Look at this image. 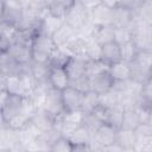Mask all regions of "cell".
I'll return each mask as SVG.
<instances>
[{"label":"cell","mask_w":152,"mask_h":152,"mask_svg":"<svg viewBox=\"0 0 152 152\" xmlns=\"http://www.w3.org/2000/svg\"><path fill=\"white\" fill-rule=\"evenodd\" d=\"M63 21L80 34L91 25L90 10L83 1H72V5Z\"/></svg>","instance_id":"obj_1"},{"label":"cell","mask_w":152,"mask_h":152,"mask_svg":"<svg viewBox=\"0 0 152 152\" xmlns=\"http://www.w3.org/2000/svg\"><path fill=\"white\" fill-rule=\"evenodd\" d=\"M31 61L38 64L48 65L53 51L57 49L51 38L37 33L31 42Z\"/></svg>","instance_id":"obj_2"},{"label":"cell","mask_w":152,"mask_h":152,"mask_svg":"<svg viewBox=\"0 0 152 152\" xmlns=\"http://www.w3.org/2000/svg\"><path fill=\"white\" fill-rule=\"evenodd\" d=\"M152 65V51L140 50L138 51L134 59L129 63L131 66V80L138 83H144L151 77Z\"/></svg>","instance_id":"obj_3"},{"label":"cell","mask_w":152,"mask_h":152,"mask_svg":"<svg viewBox=\"0 0 152 152\" xmlns=\"http://www.w3.org/2000/svg\"><path fill=\"white\" fill-rule=\"evenodd\" d=\"M28 101L26 97L19 96V95H12L8 94L1 109H0V120L6 126L13 118L19 115L27 106Z\"/></svg>","instance_id":"obj_4"},{"label":"cell","mask_w":152,"mask_h":152,"mask_svg":"<svg viewBox=\"0 0 152 152\" xmlns=\"http://www.w3.org/2000/svg\"><path fill=\"white\" fill-rule=\"evenodd\" d=\"M152 25L144 21H134L132 27V42L140 50H151L152 44Z\"/></svg>","instance_id":"obj_5"},{"label":"cell","mask_w":152,"mask_h":152,"mask_svg":"<svg viewBox=\"0 0 152 152\" xmlns=\"http://www.w3.org/2000/svg\"><path fill=\"white\" fill-rule=\"evenodd\" d=\"M42 108L51 114L53 118L57 119V121L65 114L63 103H62V97H61V91L52 89L51 87L45 91L44 100L42 103Z\"/></svg>","instance_id":"obj_6"},{"label":"cell","mask_w":152,"mask_h":152,"mask_svg":"<svg viewBox=\"0 0 152 152\" xmlns=\"http://www.w3.org/2000/svg\"><path fill=\"white\" fill-rule=\"evenodd\" d=\"M90 23L94 26H113V8L104 1H97L90 8Z\"/></svg>","instance_id":"obj_7"},{"label":"cell","mask_w":152,"mask_h":152,"mask_svg":"<svg viewBox=\"0 0 152 152\" xmlns=\"http://www.w3.org/2000/svg\"><path fill=\"white\" fill-rule=\"evenodd\" d=\"M23 17H24L23 1H4V13L1 21L15 28L21 23Z\"/></svg>","instance_id":"obj_8"},{"label":"cell","mask_w":152,"mask_h":152,"mask_svg":"<svg viewBox=\"0 0 152 152\" xmlns=\"http://www.w3.org/2000/svg\"><path fill=\"white\" fill-rule=\"evenodd\" d=\"M112 25L114 28H132L134 25V13L125 7L121 1H115L113 6Z\"/></svg>","instance_id":"obj_9"},{"label":"cell","mask_w":152,"mask_h":152,"mask_svg":"<svg viewBox=\"0 0 152 152\" xmlns=\"http://www.w3.org/2000/svg\"><path fill=\"white\" fill-rule=\"evenodd\" d=\"M61 97H62V103H63V108L65 113L81 110L83 94L80 93L78 90L71 87H68L61 91Z\"/></svg>","instance_id":"obj_10"},{"label":"cell","mask_w":152,"mask_h":152,"mask_svg":"<svg viewBox=\"0 0 152 152\" xmlns=\"http://www.w3.org/2000/svg\"><path fill=\"white\" fill-rule=\"evenodd\" d=\"M89 86H90V90L95 91L99 95H103L112 90V88L114 86V80L112 78V76L109 75L108 69H107V70L90 77Z\"/></svg>","instance_id":"obj_11"},{"label":"cell","mask_w":152,"mask_h":152,"mask_svg":"<svg viewBox=\"0 0 152 152\" xmlns=\"http://www.w3.org/2000/svg\"><path fill=\"white\" fill-rule=\"evenodd\" d=\"M30 122L39 132H46L56 126L57 119L53 118L48 112H45L43 108H38V109H34V112L30 119Z\"/></svg>","instance_id":"obj_12"},{"label":"cell","mask_w":152,"mask_h":152,"mask_svg":"<svg viewBox=\"0 0 152 152\" xmlns=\"http://www.w3.org/2000/svg\"><path fill=\"white\" fill-rule=\"evenodd\" d=\"M24 66L25 65H20L7 51L0 52V78L1 80H5L10 76L19 74Z\"/></svg>","instance_id":"obj_13"},{"label":"cell","mask_w":152,"mask_h":152,"mask_svg":"<svg viewBox=\"0 0 152 152\" xmlns=\"http://www.w3.org/2000/svg\"><path fill=\"white\" fill-rule=\"evenodd\" d=\"M87 58L78 57V56H70L65 65L63 66L69 81L77 80L82 76H86V64H87Z\"/></svg>","instance_id":"obj_14"},{"label":"cell","mask_w":152,"mask_h":152,"mask_svg":"<svg viewBox=\"0 0 152 152\" xmlns=\"http://www.w3.org/2000/svg\"><path fill=\"white\" fill-rule=\"evenodd\" d=\"M115 133H116V129L113 126H110L109 124L104 122V124H101L96 128L91 139L97 145H100L102 147H106V146L112 145V144L115 142Z\"/></svg>","instance_id":"obj_15"},{"label":"cell","mask_w":152,"mask_h":152,"mask_svg":"<svg viewBox=\"0 0 152 152\" xmlns=\"http://www.w3.org/2000/svg\"><path fill=\"white\" fill-rule=\"evenodd\" d=\"M48 81L49 86L58 91H62L65 88H68L70 82L64 68H49Z\"/></svg>","instance_id":"obj_16"},{"label":"cell","mask_w":152,"mask_h":152,"mask_svg":"<svg viewBox=\"0 0 152 152\" xmlns=\"http://www.w3.org/2000/svg\"><path fill=\"white\" fill-rule=\"evenodd\" d=\"M89 37L100 46L114 42V27L113 26H94L91 25Z\"/></svg>","instance_id":"obj_17"},{"label":"cell","mask_w":152,"mask_h":152,"mask_svg":"<svg viewBox=\"0 0 152 152\" xmlns=\"http://www.w3.org/2000/svg\"><path fill=\"white\" fill-rule=\"evenodd\" d=\"M100 61L103 64H106L107 66L121 61L120 46L115 42H110V43L102 45L101 50H100Z\"/></svg>","instance_id":"obj_18"},{"label":"cell","mask_w":152,"mask_h":152,"mask_svg":"<svg viewBox=\"0 0 152 152\" xmlns=\"http://www.w3.org/2000/svg\"><path fill=\"white\" fill-rule=\"evenodd\" d=\"M78 33L74 30V28H71L69 25H66L65 23H63L58 28H57V31L52 34V37H51V39H52V42H53V44H55V46L56 48H59V49H63L74 37H76Z\"/></svg>","instance_id":"obj_19"},{"label":"cell","mask_w":152,"mask_h":152,"mask_svg":"<svg viewBox=\"0 0 152 152\" xmlns=\"http://www.w3.org/2000/svg\"><path fill=\"white\" fill-rule=\"evenodd\" d=\"M7 52L20 64V65H27L31 61V48L28 45L18 44V43H11L10 48L7 49Z\"/></svg>","instance_id":"obj_20"},{"label":"cell","mask_w":152,"mask_h":152,"mask_svg":"<svg viewBox=\"0 0 152 152\" xmlns=\"http://www.w3.org/2000/svg\"><path fill=\"white\" fill-rule=\"evenodd\" d=\"M108 72L114 82H125L131 80V66L129 63L119 61L108 66Z\"/></svg>","instance_id":"obj_21"},{"label":"cell","mask_w":152,"mask_h":152,"mask_svg":"<svg viewBox=\"0 0 152 152\" xmlns=\"http://www.w3.org/2000/svg\"><path fill=\"white\" fill-rule=\"evenodd\" d=\"M71 5H72V1H46V11H48V14L57 19L64 20Z\"/></svg>","instance_id":"obj_22"},{"label":"cell","mask_w":152,"mask_h":152,"mask_svg":"<svg viewBox=\"0 0 152 152\" xmlns=\"http://www.w3.org/2000/svg\"><path fill=\"white\" fill-rule=\"evenodd\" d=\"M63 23H64L63 20L57 19V18L50 15V14H46V15L42 19V21H40V26H39V32H38V33L44 34V36L51 38L52 34L57 31V28H58Z\"/></svg>","instance_id":"obj_23"},{"label":"cell","mask_w":152,"mask_h":152,"mask_svg":"<svg viewBox=\"0 0 152 152\" xmlns=\"http://www.w3.org/2000/svg\"><path fill=\"white\" fill-rule=\"evenodd\" d=\"M115 142L124 150H131L135 146V134L131 129L119 128L115 133Z\"/></svg>","instance_id":"obj_24"},{"label":"cell","mask_w":152,"mask_h":152,"mask_svg":"<svg viewBox=\"0 0 152 152\" xmlns=\"http://www.w3.org/2000/svg\"><path fill=\"white\" fill-rule=\"evenodd\" d=\"M139 124H141V122H140V118H139L137 107L124 109V116H122V122H121L120 128L133 131Z\"/></svg>","instance_id":"obj_25"},{"label":"cell","mask_w":152,"mask_h":152,"mask_svg":"<svg viewBox=\"0 0 152 152\" xmlns=\"http://www.w3.org/2000/svg\"><path fill=\"white\" fill-rule=\"evenodd\" d=\"M91 138L93 134L83 125H80L75 129V132L68 138V140L71 142V145H84V144H89Z\"/></svg>","instance_id":"obj_26"},{"label":"cell","mask_w":152,"mask_h":152,"mask_svg":"<svg viewBox=\"0 0 152 152\" xmlns=\"http://www.w3.org/2000/svg\"><path fill=\"white\" fill-rule=\"evenodd\" d=\"M100 104V95L96 94L93 90H88L83 94L82 99V108L81 110L83 113H91L97 106Z\"/></svg>","instance_id":"obj_27"},{"label":"cell","mask_w":152,"mask_h":152,"mask_svg":"<svg viewBox=\"0 0 152 152\" xmlns=\"http://www.w3.org/2000/svg\"><path fill=\"white\" fill-rule=\"evenodd\" d=\"M69 57H70V55L64 49L57 48L53 51V53L48 63V66L49 68H63L65 65V63L68 62Z\"/></svg>","instance_id":"obj_28"},{"label":"cell","mask_w":152,"mask_h":152,"mask_svg":"<svg viewBox=\"0 0 152 152\" xmlns=\"http://www.w3.org/2000/svg\"><path fill=\"white\" fill-rule=\"evenodd\" d=\"M122 116H124V108L118 104L114 108L109 109L108 113V119L106 121V124H109L110 126H113L115 129H119L121 127V122H122Z\"/></svg>","instance_id":"obj_29"},{"label":"cell","mask_w":152,"mask_h":152,"mask_svg":"<svg viewBox=\"0 0 152 152\" xmlns=\"http://www.w3.org/2000/svg\"><path fill=\"white\" fill-rule=\"evenodd\" d=\"M120 46V56H121V61L126 62V63H131L134 57L137 56L138 53V49L137 46L133 44V42H127L122 45H119Z\"/></svg>","instance_id":"obj_30"},{"label":"cell","mask_w":152,"mask_h":152,"mask_svg":"<svg viewBox=\"0 0 152 152\" xmlns=\"http://www.w3.org/2000/svg\"><path fill=\"white\" fill-rule=\"evenodd\" d=\"M101 46L96 44L90 37H86V57L90 61H100Z\"/></svg>","instance_id":"obj_31"},{"label":"cell","mask_w":152,"mask_h":152,"mask_svg":"<svg viewBox=\"0 0 152 152\" xmlns=\"http://www.w3.org/2000/svg\"><path fill=\"white\" fill-rule=\"evenodd\" d=\"M108 66L106 64H103L101 61H90L88 59L87 61V64H86V76L88 78L107 70Z\"/></svg>","instance_id":"obj_32"},{"label":"cell","mask_w":152,"mask_h":152,"mask_svg":"<svg viewBox=\"0 0 152 152\" xmlns=\"http://www.w3.org/2000/svg\"><path fill=\"white\" fill-rule=\"evenodd\" d=\"M100 104L104 108H114L119 104V94L114 90H110L103 95H100Z\"/></svg>","instance_id":"obj_33"},{"label":"cell","mask_w":152,"mask_h":152,"mask_svg":"<svg viewBox=\"0 0 152 152\" xmlns=\"http://www.w3.org/2000/svg\"><path fill=\"white\" fill-rule=\"evenodd\" d=\"M132 40V28H114V42L122 45Z\"/></svg>","instance_id":"obj_34"},{"label":"cell","mask_w":152,"mask_h":152,"mask_svg":"<svg viewBox=\"0 0 152 152\" xmlns=\"http://www.w3.org/2000/svg\"><path fill=\"white\" fill-rule=\"evenodd\" d=\"M71 150H72L71 142L66 138L61 137L52 144L50 152H71Z\"/></svg>","instance_id":"obj_35"},{"label":"cell","mask_w":152,"mask_h":152,"mask_svg":"<svg viewBox=\"0 0 152 152\" xmlns=\"http://www.w3.org/2000/svg\"><path fill=\"white\" fill-rule=\"evenodd\" d=\"M69 87L78 90L80 93L84 94L87 93L88 90H90V86H89V78L87 76H82L77 80H74V81H70L69 82Z\"/></svg>","instance_id":"obj_36"},{"label":"cell","mask_w":152,"mask_h":152,"mask_svg":"<svg viewBox=\"0 0 152 152\" xmlns=\"http://www.w3.org/2000/svg\"><path fill=\"white\" fill-rule=\"evenodd\" d=\"M27 151H28L27 147L20 140H17V141L12 142L11 145H8L4 152H27Z\"/></svg>","instance_id":"obj_37"},{"label":"cell","mask_w":152,"mask_h":152,"mask_svg":"<svg viewBox=\"0 0 152 152\" xmlns=\"http://www.w3.org/2000/svg\"><path fill=\"white\" fill-rule=\"evenodd\" d=\"M103 150H104V152H125V150H124L122 147H120L116 142H114V144H112V145H108V146L103 147Z\"/></svg>","instance_id":"obj_38"},{"label":"cell","mask_w":152,"mask_h":152,"mask_svg":"<svg viewBox=\"0 0 152 152\" xmlns=\"http://www.w3.org/2000/svg\"><path fill=\"white\" fill-rule=\"evenodd\" d=\"M71 152H91V150H90L88 144H84V145H72Z\"/></svg>","instance_id":"obj_39"},{"label":"cell","mask_w":152,"mask_h":152,"mask_svg":"<svg viewBox=\"0 0 152 152\" xmlns=\"http://www.w3.org/2000/svg\"><path fill=\"white\" fill-rule=\"evenodd\" d=\"M13 27H11V26H8L7 24H5L4 21H0V36L2 34V33H5V32H8L10 30H12Z\"/></svg>","instance_id":"obj_40"},{"label":"cell","mask_w":152,"mask_h":152,"mask_svg":"<svg viewBox=\"0 0 152 152\" xmlns=\"http://www.w3.org/2000/svg\"><path fill=\"white\" fill-rule=\"evenodd\" d=\"M2 13H4V1H0V21L2 20Z\"/></svg>","instance_id":"obj_41"},{"label":"cell","mask_w":152,"mask_h":152,"mask_svg":"<svg viewBox=\"0 0 152 152\" xmlns=\"http://www.w3.org/2000/svg\"><path fill=\"white\" fill-rule=\"evenodd\" d=\"M4 89H5V87H4V80L0 78V93H1Z\"/></svg>","instance_id":"obj_42"},{"label":"cell","mask_w":152,"mask_h":152,"mask_svg":"<svg viewBox=\"0 0 152 152\" xmlns=\"http://www.w3.org/2000/svg\"><path fill=\"white\" fill-rule=\"evenodd\" d=\"M27 152H32V151H27Z\"/></svg>","instance_id":"obj_43"}]
</instances>
